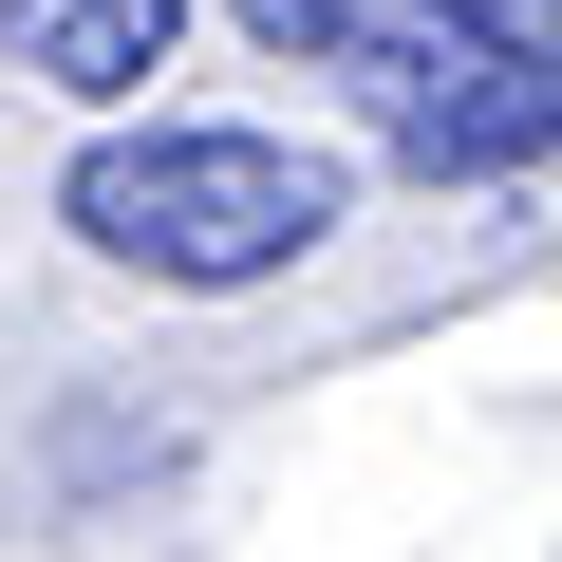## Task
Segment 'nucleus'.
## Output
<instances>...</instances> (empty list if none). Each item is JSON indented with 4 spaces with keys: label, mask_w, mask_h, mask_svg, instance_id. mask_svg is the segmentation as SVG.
<instances>
[{
    "label": "nucleus",
    "mask_w": 562,
    "mask_h": 562,
    "mask_svg": "<svg viewBox=\"0 0 562 562\" xmlns=\"http://www.w3.org/2000/svg\"><path fill=\"white\" fill-rule=\"evenodd\" d=\"M169 20L188 0H0V57L57 94H132V76H169Z\"/></svg>",
    "instance_id": "3"
},
{
    "label": "nucleus",
    "mask_w": 562,
    "mask_h": 562,
    "mask_svg": "<svg viewBox=\"0 0 562 562\" xmlns=\"http://www.w3.org/2000/svg\"><path fill=\"white\" fill-rule=\"evenodd\" d=\"M76 244L94 262H150V281H281L319 225H338V150L301 132H113L76 150Z\"/></svg>",
    "instance_id": "1"
},
{
    "label": "nucleus",
    "mask_w": 562,
    "mask_h": 562,
    "mask_svg": "<svg viewBox=\"0 0 562 562\" xmlns=\"http://www.w3.org/2000/svg\"><path fill=\"white\" fill-rule=\"evenodd\" d=\"M244 20H262V38H281V57H301V38H319V20H338V0H244Z\"/></svg>",
    "instance_id": "4"
},
{
    "label": "nucleus",
    "mask_w": 562,
    "mask_h": 562,
    "mask_svg": "<svg viewBox=\"0 0 562 562\" xmlns=\"http://www.w3.org/2000/svg\"><path fill=\"white\" fill-rule=\"evenodd\" d=\"M469 20H506V38H543V57H562V0H469Z\"/></svg>",
    "instance_id": "5"
},
{
    "label": "nucleus",
    "mask_w": 562,
    "mask_h": 562,
    "mask_svg": "<svg viewBox=\"0 0 562 562\" xmlns=\"http://www.w3.org/2000/svg\"><path fill=\"white\" fill-rule=\"evenodd\" d=\"M301 57H319V76L375 113V150H413V169H543V150H562V57L506 38V20H469V0H338Z\"/></svg>",
    "instance_id": "2"
}]
</instances>
